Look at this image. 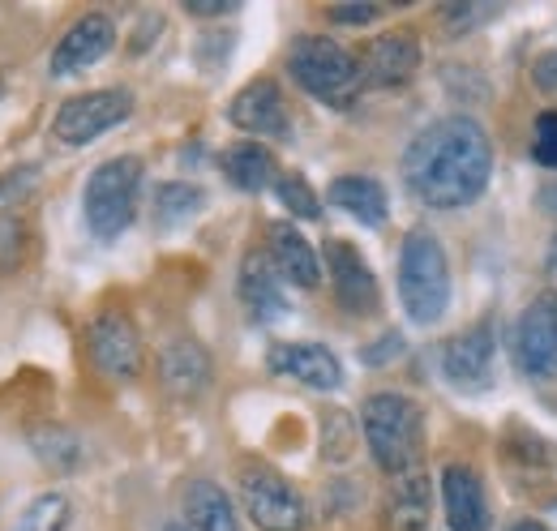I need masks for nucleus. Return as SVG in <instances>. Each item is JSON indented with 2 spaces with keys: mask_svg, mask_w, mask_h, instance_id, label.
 <instances>
[{
  "mask_svg": "<svg viewBox=\"0 0 557 531\" xmlns=\"http://www.w3.org/2000/svg\"><path fill=\"white\" fill-rule=\"evenodd\" d=\"M493 172L488 133L472 116H442L420 129L404 155V181L429 210H463L485 194Z\"/></svg>",
  "mask_w": 557,
  "mask_h": 531,
  "instance_id": "obj_1",
  "label": "nucleus"
},
{
  "mask_svg": "<svg viewBox=\"0 0 557 531\" xmlns=\"http://www.w3.org/2000/svg\"><path fill=\"white\" fill-rule=\"evenodd\" d=\"M360 429L369 442L373 464L386 476H404L420 467V446H424V411L399 391H377L360 407Z\"/></svg>",
  "mask_w": 557,
  "mask_h": 531,
  "instance_id": "obj_2",
  "label": "nucleus"
},
{
  "mask_svg": "<svg viewBox=\"0 0 557 531\" xmlns=\"http://www.w3.org/2000/svg\"><path fill=\"white\" fill-rule=\"evenodd\" d=\"M399 300L417 326L442 322L450 309V262L433 232L412 227L399 249Z\"/></svg>",
  "mask_w": 557,
  "mask_h": 531,
  "instance_id": "obj_3",
  "label": "nucleus"
},
{
  "mask_svg": "<svg viewBox=\"0 0 557 531\" xmlns=\"http://www.w3.org/2000/svg\"><path fill=\"white\" fill-rule=\"evenodd\" d=\"M292 77L326 108H351L364 77H360V57H351L344 44L326 39V35H300L287 52Z\"/></svg>",
  "mask_w": 557,
  "mask_h": 531,
  "instance_id": "obj_4",
  "label": "nucleus"
},
{
  "mask_svg": "<svg viewBox=\"0 0 557 531\" xmlns=\"http://www.w3.org/2000/svg\"><path fill=\"white\" fill-rule=\"evenodd\" d=\"M138 189H141V159L116 155V159L99 163L90 172V181H86V194H82L86 227L99 240H116L134 223V214H138Z\"/></svg>",
  "mask_w": 557,
  "mask_h": 531,
  "instance_id": "obj_5",
  "label": "nucleus"
},
{
  "mask_svg": "<svg viewBox=\"0 0 557 531\" xmlns=\"http://www.w3.org/2000/svg\"><path fill=\"white\" fill-rule=\"evenodd\" d=\"M240 502L245 515L262 531H300L305 528V502L300 493L267 464L240 467Z\"/></svg>",
  "mask_w": 557,
  "mask_h": 531,
  "instance_id": "obj_6",
  "label": "nucleus"
},
{
  "mask_svg": "<svg viewBox=\"0 0 557 531\" xmlns=\"http://www.w3.org/2000/svg\"><path fill=\"white\" fill-rule=\"evenodd\" d=\"M134 112V95L112 86V90H90V95H73L70 103H61L52 133L65 141V146H90L99 133L125 125Z\"/></svg>",
  "mask_w": 557,
  "mask_h": 531,
  "instance_id": "obj_7",
  "label": "nucleus"
},
{
  "mask_svg": "<svg viewBox=\"0 0 557 531\" xmlns=\"http://www.w3.org/2000/svg\"><path fill=\"white\" fill-rule=\"evenodd\" d=\"M86 347H90L95 369H99L108 382H134L141 373V360H146L141 334H138V326H134V318L121 313V309H103V313L90 322Z\"/></svg>",
  "mask_w": 557,
  "mask_h": 531,
  "instance_id": "obj_8",
  "label": "nucleus"
},
{
  "mask_svg": "<svg viewBox=\"0 0 557 531\" xmlns=\"http://www.w3.org/2000/svg\"><path fill=\"white\" fill-rule=\"evenodd\" d=\"M515 365L532 382H557V296H541L515 326Z\"/></svg>",
  "mask_w": 557,
  "mask_h": 531,
  "instance_id": "obj_9",
  "label": "nucleus"
},
{
  "mask_svg": "<svg viewBox=\"0 0 557 531\" xmlns=\"http://www.w3.org/2000/svg\"><path fill=\"white\" fill-rule=\"evenodd\" d=\"M420 69V39L412 30H386L377 39H369V48L360 52V77L364 86L377 90H395L408 86Z\"/></svg>",
  "mask_w": 557,
  "mask_h": 531,
  "instance_id": "obj_10",
  "label": "nucleus"
},
{
  "mask_svg": "<svg viewBox=\"0 0 557 531\" xmlns=\"http://www.w3.org/2000/svg\"><path fill=\"white\" fill-rule=\"evenodd\" d=\"M326 266H331V287H335V300L339 309L351 318H369L377 313V279L364 262V254L348 245V240H326Z\"/></svg>",
  "mask_w": 557,
  "mask_h": 531,
  "instance_id": "obj_11",
  "label": "nucleus"
},
{
  "mask_svg": "<svg viewBox=\"0 0 557 531\" xmlns=\"http://www.w3.org/2000/svg\"><path fill=\"white\" fill-rule=\"evenodd\" d=\"M227 121L240 133H253V137H278V141L292 137L283 95H278V86L271 77H253L249 86H240L236 99L227 103Z\"/></svg>",
  "mask_w": 557,
  "mask_h": 531,
  "instance_id": "obj_12",
  "label": "nucleus"
},
{
  "mask_svg": "<svg viewBox=\"0 0 557 531\" xmlns=\"http://www.w3.org/2000/svg\"><path fill=\"white\" fill-rule=\"evenodd\" d=\"M493 326L488 322H476L463 334H455L446 347H442V373L450 386L459 391H485L488 378H493Z\"/></svg>",
  "mask_w": 557,
  "mask_h": 531,
  "instance_id": "obj_13",
  "label": "nucleus"
},
{
  "mask_svg": "<svg viewBox=\"0 0 557 531\" xmlns=\"http://www.w3.org/2000/svg\"><path fill=\"white\" fill-rule=\"evenodd\" d=\"M267 365H271V373L292 378L309 391H339L344 386V365L322 343H275Z\"/></svg>",
  "mask_w": 557,
  "mask_h": 531,
  "instance_id": "obj_14",
  "label": "nucleus"
},
{
  "mask_svg": "<svg viewBox=\"0 0 557 531\" xmlns=\"http://www.w3.org/2000/svg\"><path fill=\"white\" fill-rule=\"evenodd\" d=\"M116 44V22L108 13H82L70 30L61 35L57 52H52V73L57 77H70V73H82L95 61H103Z\"/></svg>",
  "mask_w": 557,
  "mask_h": 531,
  "instance_id": "obj_15",
  "label": "nucleus"
},
{
  "mask_svg": "<svg viewBox=\"0 0 557 531\" xmlns=\"http://www.w3.org/2000/svg\"><path fill=\"white\" fill-rule=\"evenodd\" d=\"M442 506L450 531H488V497L476 467L446 464L442 467Z\"/></svg>",
  "mask_w": 557,
  "mask_h": 531,
  "instance_id": "obj_16",
  "label": "nucleus"
},
{
  "mask_svg": "<svg viewBox=\"0 0 557 531\" xmlns=\"http://www.w3.org/2000/svg\"><path fill=\"white\" fill-rule=\"evenodd\" d=\"M240 300L258 326H271L287 313V296H283V283H278V270L271 258L249 254L240 262Z\"/></svg>",
  "mask_w": 557,
  "mask_h": 531,
  "instance_id": "obj_17",
  "label": "nucleus"
},
{
  "mask_svg": "<svg viewBox=\"0 0 557 531\" xmlns=\"http://www.w3.org/2000/svg\"><path fill=\"white\" fill-rule=\"evenodd\" d=\"M159 378L176 398H194L210 386V356L194 338H176L159 356Z\"/></svg>",
  "mask_w": 557,
  "mask_h": 531,
  "instance_id": "obj_18",
  "label": "nucleus"
},
{
  "mask_svg": "<svg viewBox=\"0 0 557 531\" xmlns=\"http://www.w3.org/2000/svg\"><path fill=\"white\" fill-rule=\"evenodd\" d=\"M267 236H271V262H275L278 279H287V283H296V287H318L322 266H318L313 245H309L292 223H283V219L267 227Z\"/></svg>",
  "mask_w": 557,
  "mask_h": 531,
  "instance_id": "obj_19",
  "label": "nucleus"
},
{
  "mask_svg": "<svg viewBox=\"0 0 557 531\" xmlns=\"http://www.w3.org/2000/svg\"><path fill=\"white\" fill-rule=\"evenodd\" d=\"M386 523L391 531H424L429 528V476L412 467L391 480L386 493Z\"/></svg>",
  "mask_w": 557,
  "mask_h": 531,
  "instance_id": "obj_20",
  "label": "nucleus"
},
{
  "mask_svg": "<svg viewBox=\"0 0 557 531\" xmlns=\"http://www.w3.org/2000/svg\"><path fill=\"white\" fill-rule=\"evenodd\" d=\"M331 206H339L344 214H351V219L364 223V227H382L386 214H391L386 189H382L373 176H339V181L331 185Z\"/></svg>",
  "mask_w": 557,
  "mask_h": 531,
  "instance_id": "obj_21",
  "label": "nucleus"
},
{
  "mask_svg": "<svg viewBox=\"0 0 557 531\" xmlns=\"http://www.w3.org/2000/svg\"><path fill=\"white\" fill-rule=\"evenodd\" d=\"M185 515H189V528L194 531H240L232 497L214 480H194L185 489Z\"/></svg>",
  "mask_w": 557,
  "mask_h": 531,
  "instance_id": "obj_22",
  "label": "nucleus"
},
{
  "mask_svg": "<svg viewBox=\"0 0 557 531\" xmlns=\"http://www.w3.org/2000/svg\"><path fill=\"white\" fill-rule=\"evenodd\" d=\"M223 172L236 189L245 194H262L271 181H275V155L262 146V141H236L227 155H223Z\"/></svg>",
  "mask_w": 557,
  "mask_h": 531,
  "instance_id": "obj_23",
  "label": "nucleus"
},
{
  "mask_svg": "<svg viewBox=\"0 0 557 531\" xmlns=\"http://www.w3.org/2000/svg\"><path fill=\"white\" fill-rule=\"evenodd\" d=\"M202 206H207V194H202L198 185L172 181V185H159V189H154V219H159L163 227H176V223L194 219Z\"/></svg>",
  "mask_w": 557,
  "mask_h": 531,
  "instance_id": "obj_24",
  "label": "nucleus"
},
{
  "mask_svg": "<svg viewBox=\"0 0 557 531\" xmlns=\"http://www.w3.org/2000/svg\"><path fill=\"white\" fill-rule=\"evenodd\" d=\"M70 523V497L65 493H39L22 515L13 531H65Z\"/></svg>",
  "mask_w": 557,
  "mask_h": 531,
  "instance_id": "obj_25",
  "label": "nucleus"
},
{
  "mask_svg": "<svg viewBox=\"0 0 557 531\" xmlns=\"http://www.w3.org/2000/svg\"><path fill=\"white\" fill-rule=\"evenodd\" d=\"M275 194L296 219H318V214H322V201H318L313 185H309L300 172H283V176L275 181Z\"/></svg>",
  "mask_w": 557,
  "mask_h": 531,
  "instance_id": "obj_26",
  "label": "nucleus"
},
{
  "mask_svg": "<svg viewBox=\"0 0 557 531\" xmlns=\"http://www.w3.org/2000/svg\"><path fill=\"white\" fill-rule=\"evenodd\" d=\"M35 450H39V459H48L52 467H73L77 455H82V446L73 442L70 433H61V429L39 433V437H35Z\"/></svg>",
  "mask_w": 557,
  "mask_h": 531,
  "instance_id": "obj_27",
  "label": "nucleus"
},
{
  "mask_svg": "<svg viewBox=\"0 0 557 531\" xmlns=\"http://www.w3.org/2000/svg\"><path fill=\"white\" fill-rule=\"evenodd\" d=\"M493 13H497L493 4H450V9L442 13V22H446V30H450V35H468L472 26L488 22Z\"/></svg>",
  "mask_w": 557,
  "mask_h": 531,
  "instance_id": "obj_28",
  "label": "nucleus"
},
{
  "mask_svg": "<svg viewBox=\"0 0 557 531\" xmlns=\"http://www.w3.org/2000/svg\"><path fill=\"white\" fill-rule=\"evenodd\" d=\"M532 155H536V163L557 168V112H541V121H536V141H532Z\"/></svg>",
  "mask_w": 557,
  "mask_h": 531,
  "instance_id": "obj_29",
  "label": "nucleus"
},
{
  "mask_svg": "<svg viewBox=\"0 0 557 531\" xmlns=\"http://www.w3.org/2000/svg\"><path fill=\"white\" fill-rule=\"evenodd\" d=\"M399 351H404V334L386 331L377 338V347H364V351H360V360H364V365H386V360H395Z\"/></svg>",
  "mask_w": 557,
  "mask_h": 531,
  "instance_id": "obj_30",
  "label": "nucleus"
},
{
  "mask_svg": "<svg viewBox=\"0 0 557 531\" xmlns=\"http://www.w3.org/2000/svg\"><path fill=\"white\" fill-rule=\"evenodd\" d=\"M326 17L339 22V26H364V22L377 17V4H331Z\"/></svg>",
  "mask_w": 557,
  "mask_h": 531,
  "instance_id": "obj_31",
  "label": "nucleus"
},
{
  "mask_svg": "<svg viewBox=\"0 0 557 531\" xmlns=\"http://www.w3.org/2000/svg\"><path fill=\"white\" fill-rule=\"evenodd\" d=\"M185 9H189L194 17H219V13H232L236 4H232V0H185Z\"/></svg>",
  "mask_w": 557,
  "mask_h": 531,
  "instance_id": "obj_32",
  "label": "nucleus"
},
{
  "mask_svg": "<svg viewBox=\"0 0 557 531\" xmlns=\"http://www.w3.org/2000/svg\"><path fill=\"white\" fill-rule=\"evenodd\" d=\"M510 531H549V528H545V523H515Z\"/></svg>",
  "mask_w": 557,
  "mask_h": 531,
  "instance_id": "obj_33",
  "label": "nucleus"
},
{
  "mask_svg": "<svg viewBox=\"0 0 557 531\" xmlns=\"http://www.w3.org/2000/svg\"><path fill=\"white\" fill-rule=\"evenodd\" d=\"M163 531H189V528H185V523H168Z\"/></svg>",
  "mask_w": 557,
  "mask_h": 531,
  "instance_id": "obj_34",
  "label": "nucleus"
},
{
  "mask_svg": "<svg viewBox=\"0 0 557 531\" xmlns=\"http://www.w3.org/2000/svg\"><path fill=\"white\" fill-rule=\"evenodd\" d=\"M0 99H4V77H0Z\"/></svg>",
  "mask_w": 557,
  "mask_h": 531,
  "instance_id": "obj_35",
  "label": "nucleus"
},
{
  "mask_svg": "<svg viewBox=\"0 0 557 531\" xmlns=\"http://www.w3.org/2000/svg\"><path fill=\"white\" fill-rule=\"evenodd\" d=\"M549 266H557V245H554V262H549Z\"/></svg>",
  "mask_w": 557,
  "mask_h": 531,
  "instance_id": "obj_36",
  "label": "nucleus"
}]
</instances>
